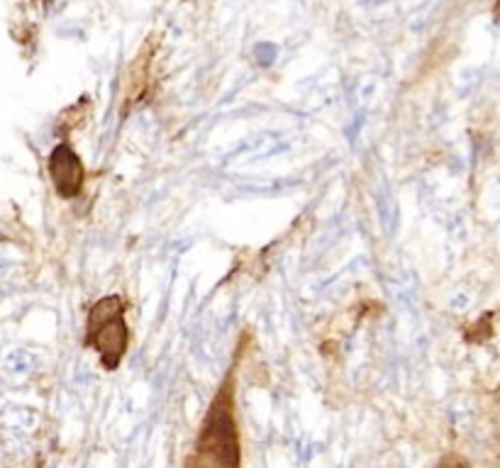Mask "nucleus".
I'll use <instances>...</instances> for the list:
<instances>
[{"mask_svg": "<svg viewBox=\"0 0 500 468\" xmlns=\"http://www.w3.org/2000/svg\"><path fill=\"white\" fill-rule=\"evenodd\" d=\"M242 449H239V430L235 420V395H232V376L225 378L217 395L210 403L200 434L193 452L188 454L183 468H239Z\"/></svg>", "mask_w": 500, "mask_h": 468, "instance_id": "obj_1", "label": "nucleus"}, {"mask_svg": "<svg viewBox=\"0 0 500 468\" xmlns=\"http://www.w3.org/2000/svg\"><path fill=\"white\" fill-rule=\"evenodd\" d=\"M86 344L100 356V364L115 371L129 344V329L124 324V300L120 296H108L98 300L88 312Z\"/></svg>", "mask_w": 500, "mask_h": 468, "instance_id": "obj_2", "label": "nucleus"}, {"mask_svg": "<svg viewBox=\"0 0 500 468\" xmlns=\"http://www.w3.org/2000/svg\"><path fill=\"white\" fill-rule=\"evenodd\" d=\"M49 173H52V181H54V188L61 198L71 200L81 193L83 188V164L81 159L76 156V151L69 144H59L54 146L52 156H49Z\"/></svg>", "mask_w": 500, "mask_h": 468, "instance_id": "obj_3", "label": "nucleus"}, {"mask_svg": "<svg viewBox=\"0 0 500 468\" xmlns=\"http://www.w3.org/2000/svg\"><path fill=\"white\" fill-rule=\"evenodd\" d=\"M435 468H471V466H468L466 458H461L459 454H446V456H442L439 461H437Z\"/></svg>", "mask_w": 500, "mask_h": 468, "instance_id": "obj_4", "label": "nucleus"}]
</instances>
